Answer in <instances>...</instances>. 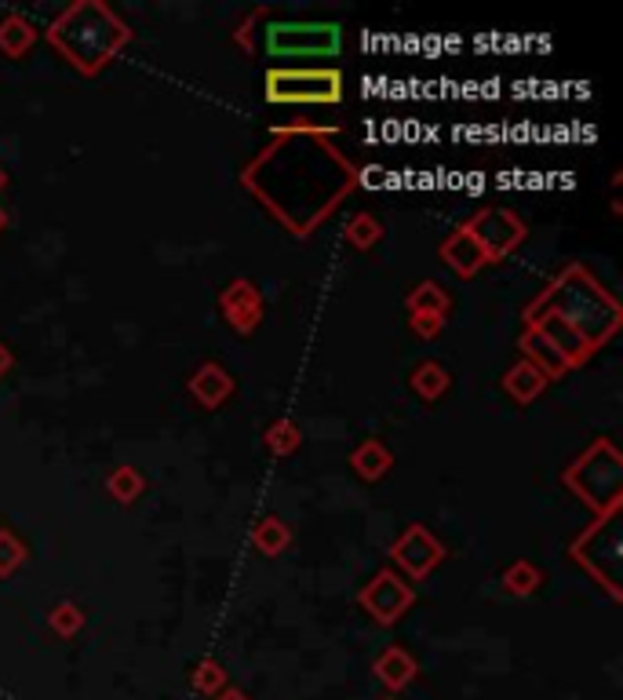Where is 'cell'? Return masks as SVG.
Returning <instances> with one entry per match:
<instances>
[{
    "mask_svg": "<svg viewBox=\"0 0 623 700\" xmlns=\"http://www.w3.org/2000/svg\"><path fill=\"white\" fill-rule=\"evenodd\" d=\"M390 562L409 577V584H423L430 572L445 562V544L423 521H412V526L390 544Z\"/></svg>",
    "mask_w": 623,
    "mask_h": 700,
    "instance_id": "obj_8",
    "label": "cell"
},
{
    "mask_svg": "<svg viewBox=\"0 0 623 700\" xmlns=\"http://www.w3.org/2000/svg\"><path fill=\"white\" fill-rule=\"evenodd\" d=\"M190 686H194L201 697H215V693H223L231 682H226V671H223L219 660H215V657H201L197 665H194V671H190Z\"/></svg>",
    "mask_w": 623,
    "mask_h": 700,
    "instance_id": "obj_25",
    "label": "cell"
},
{
    "mask_svg": "<svg viewBox=\"0 0 623 700\" xmlns=\"http://www.w3.org/2000/svg\"><path fill=\"white\" fill-rule=\"evenodd\" d=\"M438 256H441V263L449 266L452 274H460V277H474L478 271H486V266H489L486 248L478 245V237L470 234L467 223H460L449 237L441 241Z\"/></svg>",
    "mask_w": 623,
    "mask_h": 700,
    "instance_id": "obj_12",
    "label": "cell"
},
{
    "mask_svg": "<svg viewBox=\"0 0 623 700\" xmlns=\"http://www.w3.org/2000/svg\"><path fill=\"white\" fill-rule=\"evenodd\" d=\"M467 226H470V234L478 237V245L486 248L489 263L507 260L521 241L529 237L525 223H521L518 212H511V209H481L478 215H470Z\"/></svg>",
    "mask_w": 623,
    "mask_h": 700,
    "instance_id": "obj_9",
    "label": "cell"
},
{
    "mask_svg": "<svg viewBox=\"0 0 623 700\" xmlns=\"http://www.w3.org/2000/svg\"><path fill=\"white\" fill-rule=\"evenodd\" d=\"M37 37H41V30H37L27 16L0 19V52H4L8 59H22V55H27L30 48L37 44Z\"/></svg>",
    "mask_w": 623,
    "mask_h": 700,
    "instance_id": "obj_19",
    "label": "cell"
},
{
    "mask_svg": "<svg viewBox=\"0 0 623 700\" xmlns=\"http://www.w3.org/2000/svg\"><path fill=\"white\" fill-rule=\"evenodd\" d=\"M212 700H252L248 693H241V690H234V686H226L223 693H215Z\"/></svg>",
    "mask_w": 623,
    "mask_h": 700,
    "instance_id": "obj_31",
    "label": "cell"
},
{
    "mask_svg": "<svg viewBox=\"0 0 623 700\" xmlns=\"http://www.w3.org/2000/svg\"><path fill=\"white\" fill-rule=\"evenodd\" d=\"M219 311L226 314V322L237 336H252L263 322V292L245 282V277H237L223 292H219Z\"/></svg>",
    "mask_w": 623,
    "mask_h": 700,
    "instance_id": "obj_10",
    "label": "cell"
},
{
    "mask_svg": "<svg viewBox=\"0 0 623 700\" xmlns=\"http://www.w3.org/2000/svg\"><path fill=\"white\" fill-rule=\"evenodd\" d=\"M562 481L580 496L583 504L591 507L594 518L620 511V496H623V456L616 453V445L602 438L594 442L588 453L572 464Z\"/></svg>",
    "mask_w": 623,
    "mask_h": 700,
    "instance_id": "obj_3",
    "label": "cell"
},
{
    "mask_svg": "<svg viewBox=\"0 0 623 700\" xmlns=\"http://www.w3.org/2000/svg\"><path fill=\"white\" fill-rule=\"evenodd\" d=\"M503 588L511 591L514 598H529V595H537L540 591V584H543V572L529 562V558H518V562H511L503 569Z\"/></svg>",
    "mask_w": 623,
    "mask_h": 700,
    "instance_id": "obj_23",
    "label": "cell"
},
{
    "mask_svg": "<svg viewBox=\"0 0 623 700\" xmlns=\"http://www.w3.org/2000/svg\"><path fill=\"white\" fill-rule=\"evenodd\" d=\"M540 314H558L569 322L576 333L591 343L594 351H602L609 339L620 333L623 311L616 296L609 292L583 263H569L562 274H554L543 285V292L525 307V322Z\"/></svg>",
    "mask_w": 623,
    "mask_h": 700,
    "instance_id": "obj_1",
    "label": "cell"
},
{
    "mask_svg": "<svg viewBox=\"0 0 623 700\" xmlns=\"http://www.w3.org/2000/svg\"><path fill=\"white\" fill-rule=\"evenodd\" d=\"M358 602H361L365 613L379 623V628H390V623H398V620L412 609V602H416V588L401 577V572L379 569L376 577L361 588Z\"/></svg>",
    "mask_w": 623,
    "mask_h": 700,
    "instance_id": "obj_7",
    "label": "cell"
},
{
    "mask_svg": "<svg viewBox=\"0 0 623 700\" xmlns=\"http://www.w3.org/2000/svg\"><path fill=\"white\" fill-rule=\"evenodd\" d=\"M405 307H409V314H438V317H449L452 296L438 282H419L409 292V296H405Z\"/></svg>",
    "mask_w": 623,
    "mask_h": 700,
    "instance_id": "obj_20",
    "label": "cell"
},
{
    "mask_svg": "<svg viewBox=\"0 0 623 700\" xmlns=\"http://www.w3.org/2000/svg\"><path fill=\"white\" fill-rule=\"evenodd\" d=\"M379 237H384V226H379V220L372 212H358L354 215V220L347 223V241L354 248H361V252H368V248H376L379 245Z\"/></svg>",
    "mask_w": 623,
    "mask_h": 700,
    "instance_id": "obj_27",
    "label": "cell"
},
{
    "mask_svg": "<svg viewBox=\"0 0 623 700\" xmlns=\"http://www.w3.org/2000/svg\"><path fill=\"white\" fill-rule=\"evenodd\" d=\"M387 700H394V697H387Z\"/></svg>",
    "mask_w": 623,
    "mask_h": 700,
    "instance_id": "obj_34",
    "label": "cell"
},
{
    "mask_svg": "<svg viewBox=\"0 0 623 700\" xmlns=\"http://www.w3.org/2000/svg\"><path fill=\"white\" fill-rule=\"evenodd\" d=\"M234 376L226 373V368L219 362H201L194 368V376L186 379V390H190V398H194L201 409H219V405L231 402V394H234Z\"/></svg>",
    "mask_w": 623,
    "mask_h": 700,
    "instance_id": "obj_13",
    "label": "cell"
},
{
    "mask_svg": "<svg viewBox=\"0 0 623 700\" xmlns=\"http://www.w3.org/2000/svg\"><path fill=\"white\" fill-rule=\"evenodd\" d=\"M372 674H376V682H379V686H387L390 693H401L405 686H412V682H416L419 665H416V657H412L405 646H387L384 653L376 657Z\"/></svg>",
    "mask_w": 623,
    "mask_h": 700,
    "instance_id": "obj_14",
    "label": "cell"
},
{
    "mask_svg": "<svg viewBox=\"0 0 623 700\" xmlns=\"http://www.w3.org/2000/svg\"><path fill=\"white\" fill-rule=\"evenodd\" d=\"M518 351H521V358H525L529 365H537L540 373L547 376V384H554V379H562L572 373V365L558 354L554 343H547L537 328H525V333L518 336Z\"/></svg>",
    "mask_w": 623,
    "mask_h": 700,
    "instance_id": "obj_15",
    "label": "cell"
},
{
    "mask_svg": "<svg viewBox=\"0 0 623 700\" xmlns=\"http://www.w3.org/2000/svg\"><path fill=\"white\" fill-rule=\"evenodd\" d=\"M572 558L591 572V577L602 584V588L623 598L620 584H616V562H620V511H609V515H598L591 521L588 532H580L576 540H572Z\"/></svg>",
    "mask_w": 623,
    "mask_h": 700,
    "instance_id": "obj_6",
    "label": "cell"
},
{
    "mask_svg": "<svg viewBox=\"0 0 623 700\" xmlns=\"http://www.w3.org/2000/svg\"><path fill=\"white\" fill-rule=\"evenodd\" d=\"M409 387L419 394L423 402H438L445 390L452 387V376L445 373V368L438 362H419L412 368V376H409Z\"/></svg>",
    "mask_w": 623,
    "mask_h": 700,
    "instance_id": "obj_21",
    "label": "cell"
},
{
    "mask_svg": "<svg viewBox=\"0 0 623 700\" xmlns=\"http://www.w3.org/2000/svg\"><path fill=\"white\" fill-rule=\"evenodd\" d=\"M263 95L274 106H336L343 103V73L336 67H270Z\"/></svg>",
    "mask_w": 623,
    "mask_h": 700,
    "instance_id": "obj_4",
    "label": "cell"
},
{
    "mask_svg": "<svg viewBox=\"0 0 623 700\" xmlns=\"http://www.w3.org/2000/svg\"><path fill=\"white\" fill-rule=\"evenodd\" d=\"M11 365H16V354H11V351L4 347V339H0V379H4V376L11 373Z\"/></svg>",
    "mask_w": 623,
    "mask_h": 700,
    "instance_id": "obj_30",
    "label": "cell"
},
{
    "mask_svg": "<svg viewBox=\"0 0 623 700\" xmlns=\"http://www.w3.org/2000/svg\"><path fill=\"white\" fill-rule=\"evenodd\" d=\"M412 317V333L419 336V339H435V336H441V328H445V317H438V314H409Z\"/></svg>",
    "mask_w": 623,
    "mask_h": 700,
    "instance_id": "obj_29",
    "label": "cell"
},
{
    "mask_svg": "<svg viewBox=\"0 0 623 700\" xmlns=\"http://www.w3.org/2000/svg\"><path fill=\"white\" fill-rule=\"evenodd\" d=\"M84 620L88 617L78 602H59V606H52V613H48V628H52L59 639H73V635H81Z\"/></svg>",
    "mask_w": 623,
    "mask_h": 700,
    "instance_id": "obj_28",
    "label": "cell"
},
{
    "mask_svg": "<svg viewBox=\"0 0 623 700\" xmlns=\"http://www.w3.org/2000/svg\"><path fill=\"white\" fill-rule=\"evenodd\" d=\"M303 445V430L296 427V419H274L270 427H266V449L274 456H292Z\"/></svg>",
    "mask_w": 623,
    "mask_h": 700,
    "instance_id": "obj_26",
    "label": "cell"
},
{
    "mask_svg": "<svg viewBox=\"0 0 623 700\" xmlns=\"http://www.w3.org/2000/svg\"><path fill=\"white\" fill-rule=\"evenodd\" d=\"M252 547L263 558H282L292 547V526L277 515H263L256 526H252Z\"/></svg>",
    "mask_w": 623,
    "mask_h": 700,
    "instance_id": "obj_17",
    "label": "cell"
},
{
    "mask_svg": "<svg viewBox=\"0 0 623 700\" xmlns=\"http://www.w3.org/2000/svg\"><path fill=\"white\" fill-rule=\"evenodd\" d=\"M106 493L113 496L118 504H135L139 496L146 493V478H143V470L132 467V464H121V467H113L110 470V478H106Z\"/></svg>",
    "mask_w": 623,
    "mask_h": 700,
    "instance_id": "obj_22",
    "label": "cell"
},
{
    "mask_svg": "<svg viewBox=\"0 0 623 700\" xmlns=\"http://www.w3.org/2000/svg\"><path fill=\"white\" fill-rule=\"evenodd\" d=\"M27 558H30V547L22 544L19 532L0 526V580L16 577V572L27 566Z\"/></svg>",
    "mask_w": 623,
    "mask_h": 700,
    "instance_id": "obj_24",
    "label": "cell"
},
{
    "mask_svg": "<svg viewBox=\"0 0 623 700\" xmlns=\"http://www.w3.org/2000/svg\"><path fill=\"white\" fill-rule=\"evenodd\" d=\"M525 328H537V333H540L547 343H554L558 354H562V358H565L572 368L588 365V362L594 358V347H591V343L583 339L569 322H562L558 314H540V317H532V322H525Z\"/></svg>",
    "mask_w": 623,
    "mask_h": 700,
    "instance_id": "obj_11",
    "label": "cell"
},
{
    "mask_svg": "<svg viewBox=\"0 0 623 700\" xmlns=\"http://www.w3.org/2000/svg\"><path fill=\"white\" fill-rule=\"evenodd\" d=\"M48 44L84 78H99L132 44V27L103 0H78L62 8L44 30Z\"/></svg>",
    "mask_w": 623,
    "mask_h": 700,
    "instance_id": "obj_2",
    "label": "cell"
},
{
    "mask_svg": "<svg viewBox=\"0 0 623 700\" xmlns=\"http://www.w3.org/2000/svg\"><path fill=\"white\" fill-rule=\"evenodd\" d=\"M503 390L511 394L518 405H532L547 390V376L537 365H529L525 358H518L511 368L503 373Z\"/></svg>",
    "mask_w": 623,
    "mask_h": 700,
    "instance_id": "obj_16",
    "label": "cell"
},
{
    "mask_svg": "<svg viewBox=\"0 0 623 700\" xmlns=\"http://www.w3.org/2000/svg\"><path fill=\"white\" fill-rule=\"evenodd\" d=\"M263 48L274 62L288 59H336L343 52L339 22H296L270 19L263 27Z\"/></svg>",
    "mask_w": 623,
    "mask_h": 700,
    "instance_id": "obj_5",
    "label": "cell"
},
{
    "mask_svg": "<svg viewBox=\"0 0 623 700\" xmlns=\"http://www.w3.org/2000/svg\"><path fill=\"white\" fill-rule=\"evenodd\" d=\"M350 467L358 470L365 481H379L394 467V453L379 438H368L350 453Z\"/></svg>",
    "mask_w": 623,
    "mask_h": 700,
    "instance_id": "obj_18",
    "label": "cell"
},
{
    "mask_svg": "<svg viewBox=\"0 0 623 700\" xmlns=\"http://www.w3.org/2000/svg\"><path fill=\"white\" fill-rule=\"evenodd\" d=\"M4 226H8V212L0 209V231H4Z\"/></svg>",
    "mask_w": 623,
    "mask_h": 700,
    "instance_id": "obj_32",
    "label": "cell"
},
{
    "mask_svg": "<svg viewBox=\"0 0 623 700\" xmlns=\"http://www.w3.org/2000/svg\"><path fill=\"white\" fill-rule=\"evenodd\" d=\"M8 186V172L4 169H0V190H4Z\"/></svg>",
    "mask_w": 623,
    "mask_h": 700,
    "instance_id": "obj_33",
    "label": "cell"
}]
</instances>
